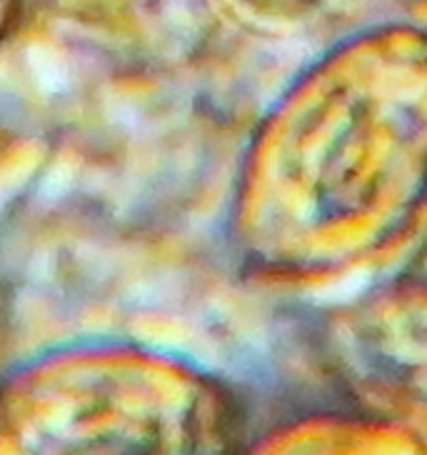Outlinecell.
Here are the masks:
<instances>
[{"label":"cell","instance_id":"obj_1","mask_svg":"<svg viewBox=\"0 0 427 455\" xmlns=\"http://www.w3.org/2000/svg\"><path fill=\"white\" fill-rule=\"evenodd\" d=\"M15 3L18 0H0V33L8 28V23H11V18H13L15 13Z\"/></svg>","mask_w":427,"mask_h":455}]
</instances>
